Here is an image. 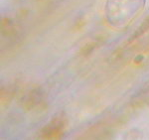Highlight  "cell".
<instances>
[{
	"mask_svg": "<svg viewBox=\"0 0 149 140\" xmlns=\"http://www.w3.org/2000/svg\"><path fill=\"white\" fill-rule=\"evenodd\" d=\"M67 127L68 117L64 112H60L41 129L39 136L42 139H59L64 135Z\"/></svg>",
	"mask_w": 149,
	"mask_h": 140,
	"instance_id": "1",
	"label": "cell"
},
{
	"mask_svg": "<svg viewBox=\"0 0 149 140\" xmlns=\"http://www.w3.org/2000/svg\"><path fill=\"white\" fill-rule=\"evenodd\" d=\"M45 93L40 88L29 91L22 98V105L27 110H37L45 104Z\"/></svg>",
	"mask_w": 149,
	"mask_h": 140,
	"instance_id": "2",
	"label": "cell"
},
{
	"mask_svg": "<svg viewBox=\"0 0 149 140\" xmlns=\"http://www.w3.org/2000/svg\"><path fill=\"white\" fill-rule=\"evenodd\" d=\"M149 104V81L141 86L130 98V105L133 108H142Z\"/></svg>",
	"mask_w": 149,
	"mask_h": 140,
	"instance_id": "3",
	"label": "cell"
},
{
	"mask_svg": "<svg viewBox=\"0 0 149 140\" xmlns=\"http://www.w3.org/2000/svg\"><path fill=\"white\" fill-rule=\"evenodd\" d=\"M16 86L14 84H8V86H2L1 93H0V96H1V104L3 105L5 101H9L12 100V98L16 93Z\"/></svg>",
	"mask_w": 149,
	"mask_h": 140,
	"instance_id": "4",
	"label": "cell"
},
{
	"mask_svg": "<svg viewBox=\"0 0 149 140\" xmlns=\"http://www.w3.org/2000/svg\"><path fill=\"white\" fill-rule=\"evenodd\" d=\"M148 30H149V17L147 19H145V21H144V22L140 25V27L135 31V33L132 35V37L130 38L129 41H133V40L137 39L138 37H140V36H142L143 34H145Z\"/></svg>",
	"mask_w": 149,
	"mask_h": 140,
	"instance_id": "5",
	"label": "cell"
}]
</instances>
